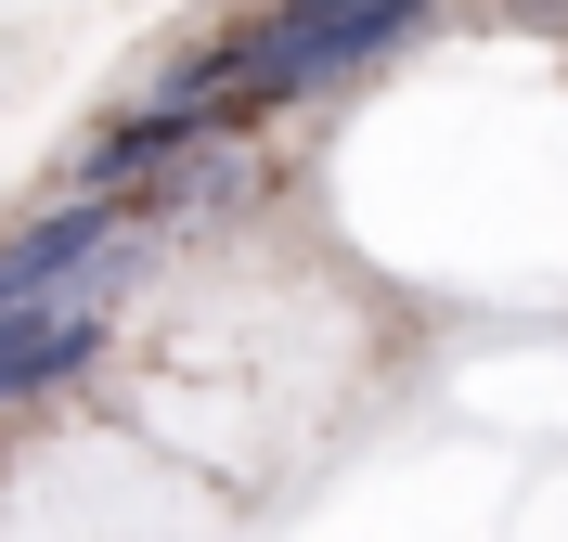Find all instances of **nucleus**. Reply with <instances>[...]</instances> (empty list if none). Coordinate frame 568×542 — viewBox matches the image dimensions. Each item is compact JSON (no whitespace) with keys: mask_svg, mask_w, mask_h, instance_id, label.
I'll use <instances>...</instances> for the list:
<instances>
[{"mask_svg":"<svg viewBox=\"0 0 568 542\" xmlns=\"http://www.w3.org/2000/svg\"><path fill=\"white\" fill-rule=\"evenodd\" d=\"M104 349V285L91 297H27L13 324H0V400L52 388V375H78V361Z\"/></svg>","mask_w":568,"mask_h":542,"instance_id":"1","label":"nucleus"}]
</instances>
